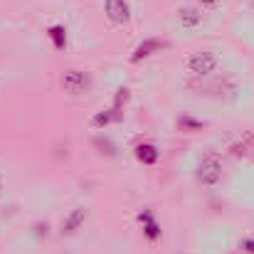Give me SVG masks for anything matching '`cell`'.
I'll list each match as a JSON object with an SVG mask.
<instances>
[{
  "mask_svg": "<svg viewBox=\"0 0 254 254\" xmlns=\"http://www.w3.org/2000/svg\"><path fill=\"white\" fill-rule=\"evenodd\" d=\"M215 64H217V57H215L212 52H197V55H192L190 62H188L190 72H192V74H200V77L210 74V72L215 69Z\"/></svg>",
  "mask_w": 254,
  "mask_h": 254,
  "instance_id": "6da1fadb",
  "label": "cell"
},
{
  "mask_svg": "<svg viewBox=\"0 0 254 254\" xmlns=\"http://www.w3.org/2000/svg\"><path fill=\"white\" fill-rule=\"evenodd\" d=\"M106 15L116 25H126L131 20V7L126 0H106Z\"/></svg>",
  "mask_w": 254,
  "mask_h": 254,
  "instance_id": "7a4b0ae2",
  "label": "cell"
},
{
  "mask_svg": "<svg viewBox=\"0 0 254 254\" xmlns=\"http://www.w3.org/2000/svg\"><path fill=\"white\" fill-rule=\"evenodd\" d=\"M62 86H64L69 94H84L86 86H89V77H86L84 72H79V69H69V72H64V77H62Z\"/></svg>",
  "mask_w": 254,
  "mask_h": 254,
  "instance_id": "3957f363",
  "label": "cell"
},
{
  "mask_svg": "<svg viewBox=\"0 0 254 254\" xmlns=\"http://www.w3.org/2000/svg\"><path fill=\"white\" fill-rule=\"evenodd\" d=\"M220 175H222V166L215 158H205L197 168V178H200L202 185H215L220 180Z\"/></svg>",
  "mask_w": 254,
  "mask_h": 254,
  "instance_id": "277c9868",
  "label": "cell"
},
{
  "mask_svg": "<svg viewBox=\"0 0 254 254\" xmlns=\"http://www.w3.org/2000/svg\"><path fill=\"white\" fill-rule=\"evenodd\" d=\"M166 47V42L163 40H158V37H148V40H143L138 47H136V52H133V62H141V60H146V57H151L156 50H163Z\"/></svg>",
  "mask_w": 254,
  "mask_h": 254,
  "instance_id": "5b68a950",
  "label": "cell"
},
{
  "mask_svg": "<svg viewBox=\"0 0 254 254\" xmlns=\"http://www.w3.org/2000/svg\"><path fill=\"white\" fill-rule=\"evenodd\" d=\"M136 158L143 163V166H153L158 161V148L153 143H138L136 146Z\"/></svg>",
  "mask_w": 254,
  "mask_h": 254,
  "instance_id": "8992f818",
  "label": "cell"
},
{
  "mask_svg": "<svg viewBox=\"0 0 254 254\" xmlns=\"http://www.w3.org/2000/svg\"><path fill=\"white\" fill-rule=\"evenodd\" d=\"M84 220H86V210H84V207H77V210H74V212H72V215H69L64 222H62V232H64V235L77 232V230H79V225H82Z\"/></svg>",
  "mask_w": 254,
  "mask_h": 254,
  "instance_id": "52a82bcc",
  "label": "cell"
},
{
  "mask_svg": "<svg viewBox=\"0 0 254 254\" xmlns=\"http://www.w3.org/2000/svg\"><path fill=\"white\" fill-rule=\"evenodd\" d=\"M138 220L143 222V230H146V235H148L151 240H156V237L161 235V227H158V222L153 220L151 210H143V212H138Z\"/></svg>",
  "mask_w": 254,
  "mask_h": 254,
  "instance_id": "ba28073f",
  "label": "cell"
},
{
  "mask_svg": "<svg viewBox=\"0 0 254 254\" xmlns=\"http://www.w3.org/2000/svg\"><path fill=\"white\" fill-rule=\"evenodd\" d=\"M50 37H52V42H55L57 50H64L67 47V30L62 25H52L50 27Z\"/></svg>",
  "mask_w": 254,
  "mask_h": 254,
  "instance_id": "9c48e42d",
  "label": "cell"
},
{
  "mask_svg": "<svg viewBox=\"0 0 254 254\" xmlns=\"http://www.w3.org/2000/svg\"><path fill=\"white\" fill-rule=\"evenodd\" d=\"M180 22H183L185 27H195V25L200 22V12H197L195 7H185V10H180Z\"/></svg>",
  "mask_w": 254,
  "mask_h": 254,
  "instance_id": "30bf717a",
  "label": "cell"
},
{
  "mask_svg": "<svg viewBox=\"0 0 254 254\" xmlns=\"http://www.w3.org/2000/svg\"><path fill=\"white\" fill-rule=\"evenodd\" d=\"M116 119H119V109H109V111H101V114L94 116V126H106Z\"/></svg>",
  "mask_w": 254,
  "mask_h": 254,
  "instance_id": "8fae6325",
  "label": "cell"
},
{
  "mask_svg": "<svg viewBox=\"0 0 254 254\" xmlns=\"http://www.w3.org/2000/svg\"><path fill=\"white\" fill-rule=\"evenodd\" d=\"M178 126H180V128H188V131H200V128H202V121H195V119H190V116H180V119H178Z\"/></svg>",
  "mask_w": 254,
  "mask_h": 254,
  "instance_id": "7c38bea8",
  "label": "cell"
},
{
  "mask_svg": "<svg viewBox=\"0 0 254 254\" xmlns=\"http://www.w3.org/2000/svg\"><path fill=\"white\" fill-rule=\"evenodd\" d=\"M94 146H96V148H106V156H114V153H116V151H114V143L106 141V138H94Z\"/></svg>",
  "mask_w": 254,
  "mask_h": 254,
  "instance_id": "4fadbf2b",
  "label": "cell"
},
{
  "mask_svg": "<svg viewBox=\"0 0 254 254\" xmlns=\"http://www.w3.org/2000/svg\"><path fill=\"white\" fill-rule=\"evenodd\" d=\"M200 2H202V5H207V7H217L222 0H200Z\"/></svg>",
  "mask_w": 254,
  "mask_h": 254,
  "instance_id": "5bb4252c",
  "label": "cell"
},
{
  "mask_svg": "<svg viewBox=\"0 0 254 254\" xmlns=\"http://www.w3.org/2000/svg\"><path fill=\"white\" fill-rule=\"evenodd\" d=\"M245 250H247V252H254V240H247V242H245Z\"/></svg>",
  "mask_w": 254,
  "mask_h": 254,
  "instance_id": "9a60e30c",
  "label": "cell"
}]
</instances>
